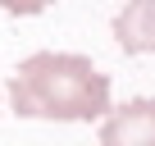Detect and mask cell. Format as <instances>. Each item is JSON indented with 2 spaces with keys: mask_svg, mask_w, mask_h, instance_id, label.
Here are the masks:
<instances>
[{
  "mask_svg": "<svg viewBox=\"0 0 155 146\" xmlns=\"http://www.w3.org/2000/svg\"><path fill=\"white\" fill-rule=\"evenodd\" d=\"M9 105L18 119L91 123L110 114V78L87 55L37 50L9 73Z\"/></svg>",
  "mask_w": 155,
  "mask_h": 146,
  "instance_id": "obj_1",
  "label": "cell"
},
{
  "mask_svg": "<svg viewBox=\"0 0 155 146\" xmlns=\"http://www.w3.org/2000/svg\"><path fill=\"white\" fill-rule=\"evenodd\" d=\"M50 5H55V0H0V9H5V14H18V18H32V14H41Z\"/></svg>",
  "mask_w": 155,
  "mask_h": 146,
  "instance_id": "obj_4",
  "label": "cell"
},
{
  "mask_svg": "<svg viewBox=\"0 0 155 146\" xmlns=\"http://www.w3.org/2000/svg\"><path fill=\"white\" fill-rule=\"evenodd\" d=\"M101 146H155V96H137L105 114Z\"/></svg>",
  "mask_w": 155,
  "mask_h": 146,
  "instance_id": "obj_2",
  "label": "cell"
},
{
  "mask_svg": "<svg viewBox=\"0 0 155 146\" xmlns=\"http://www.w3.org/2000/svg\"><path fill=\"white\" fill-rule=\"evenodd\" d=\"M114 41L128 55H150L155 50V0H128L114 14Z\"/></svg>",
  "mask_w": 155,
  "mask_h": 146,
  "instance_id": "obj_3",
  "label": "cell"
}]
</instances>
